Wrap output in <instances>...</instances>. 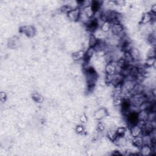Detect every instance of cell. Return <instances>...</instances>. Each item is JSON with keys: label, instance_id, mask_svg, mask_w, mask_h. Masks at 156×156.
I'll return each mask as SVG.
<instances>
[{"label": "cell", "instance_id": "cell-22", "mask_svg": "<svg viewBox=\"0 0 156 156\" xmlns=\"http://www.w3.org/2000/svg\"><path fill=\"white\" fill-rule=\"evenodd\" d=\"M126 131H127V129L125 127L120 126V127H118L117 128L116 133H117L118 136L123 137V136H124V135L125 134Z\"/></svg>", "mask_w": 156, "mask_h": 156}, {"label": "cell", "instance_id": "cell-24", "mask_svg": "<svg viewBox=\"0 0 156 156\" xmlns=\"http://www.w3.org/2000/svg\"><path fill=\"white\" fill-rule=\"evenodd\" d=\"M33 99L37 102H42L43 101V98L39 93H35L33 95Z\"/></svg>", "mask_w": 156, "mask_h": 156}, {"label": "cell", "instance_id": "cell-18", "mask_svg": "<svg viewBox=\"0 0 156 156\" xmlns=\"http://www.w3.org/2000/svg\"><path fill=\"white\" fill-rule=\"evenodd\" d=\"M124 101V99L121 96H113V104L116 107L121 106Z\"/></svg>", "mask_w": 156, "mask_h": 156}, {"label": "cell", "instance_id": "cell-16", "mask_svg": "<svg viewBox=\"0 0 156 156\" xmlns=\"http://www.w3.org/2000/svg\"><path fill=\"white\" fill-rule=\"evenodd\" d=\"M98 41L99 40L96 37V36L94 34H90L89 37H88V45H89V47L94 48L98 44Z\"/></svg>", "mask_w": 156, "mask_h": 156}, {"label": "cell", "instance_id": "cell-25", "mask_svg": "<svg viewBox=\"0 0 156 156\" xmlns=\"http://www.w3.org/2000/svg\"><path fill=\"white\" fill-rule=\"evenodd\" d=\"M148 58H155V50L154 48H151L147 54Z\"/></svg>", "mask_w": 156, "mask_h": 156}, {"label": "cell", "instance_id": "cell-4", "mask_svg": "<svg viewBox=\"0 0 156 156\" xmlns=\"http://www.w3.org/2000/svg\"><path fill=\"white\" fill-rule=\"evenodd\" d=\"M155 16V14L150 13L149 12L144 13L141 19V23L142 24H147L150 23H152L153 21L155 20L154 19V17Z\"/></svg>", "mask_w": 156, "mask_h": 156}, {"label": "cell", "instance_id": "cell-15", "mask_svg": "<svg viewBox=\"0 0 156 156\" xmlns=\"http://www.w3.org/2000/svg\"><path fill=\"white\" fill-rule=\"evenodd\" d=\"M82 10L87 15V16L88 18H92L94 17L95 12L94 11V10L93 9L92 6L83 8V9H82Z\"/></svg>", "mask_w": 156, "mask_h": 156}, {"label": "cell", "instance_id": "cell-21", "mask_svg": "<svg viewBox=\"0 0 156 156\" xmlns=\"http://www.w3.org/2000/svg\"><path fill=\"white\" fill-rule=\"evenodd\" d=\"M156 60L155 58H148L145 62V66L148 67H154L155 68Z\"/></svg>", "mask_w": 156, "mask_h": 156}, {"label": "cell", "instance_id": "cell-2", "mask_svg": "<svg viewBox=\"0 0 156 156\" xmlns=\"http://www.w3.org/2000/svg\"><path fill=\"white\" fill-rule=\"evenodd\" d=\"M81 9L79 7H76L73 9L71 11L67 14V17L71 22H76L79 20V16Z\"/></svg>", "mask_w": 156, "mask_h": 156}, {"label": "cell", "instance_id": "cell-20", "mask_svg": "<svg viewBox=\"0 0 156 156\" xmlns=\"http://www.w3.org/2000/svg\"><path fill=\"white\" fill-rule=\"evenodd\" d=\"M107 137L109 138V140L113 142L118 137L116 133V130H113L112 129L109 130L107 132Z\"/></svg>", "mask_w": 156, "mask_h": 156}, {"label": "cell", "instance_id": "cell-19", "mask_svg": "<svg viewBox=\"0 0 156 156\" xmlns=\"http://www.w3.org/2000/svg\"><path fill=\"white\" fill-rule=\"evenodd\" d=\"M92 18H88L87 15L82 11V10H81V14H80V16H79V21H80V22L81 23H82L84 24H85L87 25L88 23H89V22L90 21Z\"/></svg>", "mask_w": 156, "mask_h": 156}, {"label": "cell", "instance_id": "cell-12", "mask_svg": "<svg viewBox=\"0 0 156 156\" xmlns=\"http://www.w3.org/2000/svg\"><path fill=\"white\" fill-rule=\"evenodd\" d=\"M73 59L75 61H79L84 59L85 52L82 50H79L77 52H75L73 54Z\"/></svg>", "mask_w": 156, "mask_h": 156}, {"label": "cell", "instance_id": "cell-14", "mask_svg": "<svg viewBox=\"0 0 156 156\" xmlns=\"http://www.w3.org/2000/svg\"><path fill=\"white\" fill-rule=\"evenodd\" d=\"M112 27V23L109 22V21H106V22H104L101 25L100 29L104 33H107L110 32Z\"/></svg>", "mask_w": 156, "mask_h": 156}, {"label": "cell", "instance_id": "cell-17", "mask_svg": "<svg viewBox=\"0 0 156 156\" xmlns=\"http://www.w3.org/2000/svg\"><path fill=\"white\" fill-rule=\"evenodd\" d=\"M23 33L26 34L29 37H33L35 34V29L33 26H27L23 27Z\"/></svg>", "mask_w": 156, "mask_h": 156}, {"label": "cell", "instance_id": "cell-10", "mask_svg": "<svg viewBox=\"0 0 156 156\" xmlns=\"http://www.w3.org/2000/svg\"><path fill=\"white\" fill-rule=\"evenodd\" d=\"M131 143L135 147L140 149L143 145L142 137L138 136V137H133L132 141H131Z\"/></svg>", "mask_w": 156, "mask_h": 156}, {"label": "cell", "instance_id": "cell-6", "mask_svg": "<svg viewBox=\"0 0 156 156\" xmlns=\"http://www.w3.org/2000/svg\"><path fill=\"white\" fill-rule=\"evenodd\" d=\"M129 131L133 137L142 136V128H140L139 126H138L137 124L130 127Z\"/></svg>", "mask_w": 156, "mask_h": 156}, {"label": "cell", "instance_id": "cell-23", "mask_svg": "<svg viewBox=\"0 0 156 156\" xmlns=\"http://www.w3.org/2000/svg\"><path fill=\"white\" fill-rule=\"evenodd\" d=\"M73 9V8L71 7V6H70V5H64L63 6H62L60 9V10L64 13H65V14H68L70 11H71V10Z\"/></svg>", "mask_w": 156, "mask_h": 156}, {"label": "cell", "instance_id": "cell-8", "mask_svg": "<svg viewBox=\"0 0 156 156\" xmlns=\"http://www.w3.org/2000/svg\"><path fill=\"white\" fill-rule=\"evenodd\" d=\"M139 149H140V154L142 155H151L153 151H154L153 147H151L150 146H148V145H145V144H143Z\"/></svg>", "mask_w": 156, "mask_h": 156}, {"label": "cell", "instance_id": "cell-7", "mask_svg": "<svg viewBox=\"0 0 156 156\" xmlns=\"http://www.w3.org/2000/svg\"><path fill=\"white\" fill-rule=\"evenodd\" d=\"M105 71L107 75H113L117 73L116 66L115 64V62L113 61L111 62H109V63H107L105 67Z\"/></svg>", "mask_w": 156, "mask_h": 156}, {"label": "cell", "instance_id": "cell-29", "mask_svg": "<svg viewBox=\"0 0 156 156\" xmlns=\"http://www.w3.org/2000/svg\"><path fill=\"white\" fill-rule=\"evenodd\" d=\"M87 120H88V118L86 116V115H85V114H83V115H82L81 117H80V121L83 123H85L87 122Z\"/></svg>", "mask_w": 156, "mask_h": 156}, {"label": "cell", "instance_id": "cell-27", "mask_svg": "<svg viewBox=\"0 0 156 156\" xmlns=\"http://www.w3.org/2000/svg\"><path fill=\"white\" fill-rule=\"evenodd\" d=\"M84 128L83 126L82 125H78L76 127V129H75V131L77 133V134H82L83 132H84Z\"/></svg>", "mask_w": 156, "mask_h": 156}, {"label": "cell", "instance_id": "cell-31", "mask_svg": "<svg viewBox=\"0 0 156 156\" xmlns=\"http://www.w3.org/2000/svg\"><path fill=\"white\" fill-rule=\"evenodd\" d=\"M150 13L155 14L156 13V4H153L151 7V10H150Z\"/></svg>", "mask_w": 156, "mask_h": 156}, {"label": "cell", "instance_id": "cell-5", "mask_svg": "<svg viewBox=\"0 0 156 156\" xmlns=\"http://www.w3.org/2000/svg\"><path fill=\"white\" fill-rule=\"evenodd\" d=\"M108 115L107 111L105 108H101L95 113L94 117L98 121H101L102 119L107 117Z\"/></svg>", "mask_w": 156, "mask_h": 156}, {"label": "cell", "instance_id": "cell-26", "mask_svg": "<svg viewBox=\"0 0 156 156\" xmlns=\"http://www.w3.org/2000/svg\"><path fill=\"white\" fill-rule=\"evenodd\" d=\"M97 128H98V129L100 132H103V131H104L105 129H106V124L104 122L100 121L98 123Z\"/></svg>", "mask_w": 156, "mask_h": 156}, {"label": "cell", "instance_id": "cell-9", "mask_svg": "<svg viewBox=\"0 0 156 156\" xmlns=\"http://www.w3.org/2000/svg\"><path fill=\"white\" fill-rule=\"evenodd\" d=\"M148 115H149L148 111H144V110L140 111L137 114V119L138 120L147 121L148 119Z\"/></svg>", "mask_w": 156, "mask_h": 156}, {"label": "cell", "instance_id": "cell-28", "mask_svg": "<svg viewBox=\"0 0 156 156\" xmlns=\"http://www.w3.org/2000/svg\"><path fill=\"white\" fill-rule=\"evenodd\" d=\"M6 95L4 92H1L0 93V101H1V102H5V101L6 100Z\"/></svg>", "mask_w": 156, "mask_h": 156}, {"label": "cell", "instance_id": "cell-11", "mask_svg": "<svg viewBox=\"0 0 156 156\" xmlns=\"http://www.w3.org/2000/svg\"><path fill=\"white\" fill-rule=\"evenodd\" d=\"M129 53L131 54L132 58L134 62L138 61L140 59V53L138 49L137 48L133 47L131 50L129 51Z\"/></svg>", "mask_w": 156, "mask_h": 156}, {"label": "cell", "instance_id": "cell-3", "mask_svg": "<svg viewBox=\"0 0 156 156\" xmlns=\"http://www.w3.org/2000/svg\"><path fill=\"white\" fill-rule=\"evenodd\" d=\"M124 26L121 23L112 24L111 32L113 35H118L119 37H121V35L124 34Z\"/></svg>", "mask_w": 156, "mask_h": 156}, {"label": "cell", "instance_id": "cell-13", "mask_svg": "<svg viewBox=\"0 0 156 156\" xmlns=\"http://www.w3.org/2000/svg\"><path fill=\"white\" fill-rule=\"evenodd\" d=\"M96 54V51L94 48H91L89 47L88 49H87V51L85 52V57L84 60L85 61H88V60H90L92 59L93 56Z\"/></svg>", "mask_w": 156, "mask_h": 156}, {"label": "cell", "instance_id": "cell-1", "mask_svg": "<svg viewBox=\"0 0 156 156\" xmlns=\"http://www.w3.org/2000/svg\"><path fill=\"white\" fill-rule=\"evenodd\" d=\"M131 105L134 107H139L140 105H142L143 102L148 101L147 97L145 96L143 93H140L131 96L129 100Z\"/></svg>", "mask_w": 156, "mask_h": 156}, {"label": "cell", "instance_id": "cell-32", "mask_svg": "<svg viewBox=\"0 0 156 156\" xmlns=\"http://www.w3.org/2000/svg\"><path fill=\"white\" fill-rule=\"evenodd\" d=\"M112 155H121V153H119V151H114V152L112 153Z\"/></svg>", "mask_w": 156, "mask_h": 156}, {"label": "cell", "instance_id": "cell-30", "mask_svg": "<svg viewBox=\"0 0 156 156\" xmlns=\"http://www.w3.org/2000/svg\"><path fill=\"white\" fill-rule=\"evenodd\" d=\"M116 6H123L126 4V1H115Z\"/></svg>", "mask_w": 156, "mask_h": 156}]
</instances>
